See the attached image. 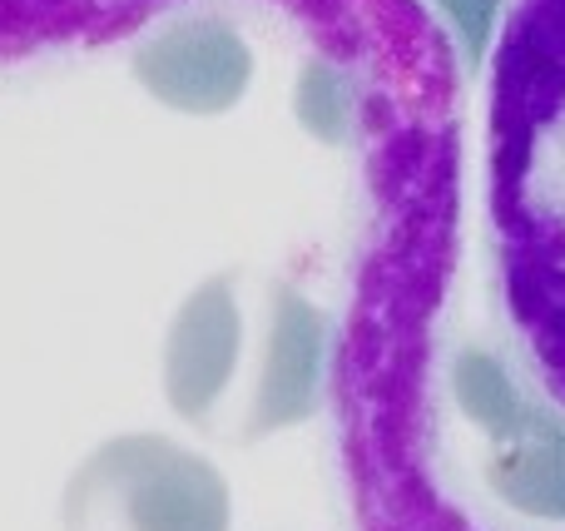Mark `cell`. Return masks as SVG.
Returning <instances> with one entry per match:
<instances>
[{
  "mask_svg": "<svg viewBox=\"0 0 565 531\" xmlns=\"http://www.w3.org/2000/svg\"><path fill=\"white\" fill-rule=\"evenodd\" d=\"M342 427L358 531H565V274L461 234L447 145L362 298Z\"/></svg>",
  "mask_w": 565,
  "mask_h": 531,
  "instance_id": "obj_1",
  "label": "cell"
},
{
  "mask_svg": "<svg viewBox=\"0 0 565 531\" xmlns=\"http://www.w3.org/2000/svg\"><path fill=\"white\" fill-rule=\"evenodd\" d=\"M328 373L322 308L264 268H224L179 304L164 333V397L189 427L254 447L318 413Z\"/></svg>",
  "mask_w": 565,
  "mask_h": 531,
  "instance_id": "obj_2",
  "label": "cell"
},
{
  "mask_svg": "<svg viewBox=\"0 0 565 531\" xmlns=\"http://www.w3.org/2000/svg\"><path fill=\"white\" fill-rule=\"evenodd\" d=\"M491 209L501 244L565 274V0H526L501 55Z\"/></svg>",
  "mask_w": 565,
  "mask_h": 531,
  "instance_id": "obj_3",
  "label": "cell"
},
{
  "mask_svg": "<svg viewBox=\"0 0 565 531\" xmlns=\"http://www.w3.org/2000/svg\"><path fill=\"white\" fill-rule=\"evenodd\" d=\"M60 517L65 531H228V482L174 437L125 433L70 472Z\"/></svg>",
  "mask_w": 565,
  "mask_h": 531,
  "instance_id": "obj_4",
  "label": "cell"
},
{
  "mask_svg": "<svg viewBox=\"0 0 565 531\" xmlns=\"http://www.w3.org/2000/svg\"><path fill=\"white\" fill-rule=\"evenodd\" d=\"M135 75L145 79L149 95H159L184 115H224L248 89L254 55L218 20H189L139 50Z\"/></svg>",
  "mask_w": 565,
  "mask_h": 531,
  "instance_id": "obj_5",
  "label": "cell"
},
{
  "mask_svg": "<svg viewBox=\"0 0 565 531\" xmlns=\"http://www.w3.org/2000/svg\"><path fill=\"white\" fill-rule=\"evenodd\" d=\"M497 6L501 0H437V10L447 15L451 35H457L461 65L467 70H477L481 55H487V40L497 30Z\"/></svg>",
  "mask_w": 565,
  "mask_h": 531,
  "instance_id": "obj_6",
  "label": "cell"
}]
</instances>
